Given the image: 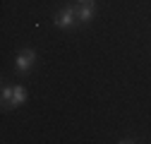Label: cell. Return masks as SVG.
<instances>
[{
  "label": "cell",
  "instance_id": "cell-2",
  "mask_svg": "<svg viewBox=\"0 0 151 144\" xmlns=\"http://www.w3.org/2000/svg\"><path fill=\"white\" fill-rule=\"evenodd\" d=\"M34 63H36V50H31V48L19 50L17 58H14V67H17V72H22V75L34 67Z\"/></svg>",
  "mask_w": 151,
  "mask_h": 144
},
{
  "label": "cell",
  "instance_id": "cell-3",
  "mask_svg": "<svg viewBox=\"0 0 151 144\" xmlns=\"http://www.w3.org/2000/svg\"><path fill=\"white\" fill-rule=\"evenodd\" d=\"M74 19H77V14H74V7H63L55 12L53 17V24L55 27H60V29H70L74 24Z\"/></svg>",
  "mask_w": 151,
  "mask_h": 144
},
{
  "label": "cell",
  "instance_id": "cell-4",
  "mask_svg": "<svg viewBox=\"0 0 151 144\" xmlns=\"http://www.w3.org/2000/svg\"><path fill=\"white\" fill-rule=\"evenodd\" d=\"M27 101V89L24 86H12V101H10V106H22Z\"/></svg>",
  "mask_w": 151,
  "mask_h": 144
},
{
  "label": "cell",
  "instance_id": "cell-5",
  "mask_svg": "<svg viewBox=\"0 0 151 144\" xmlns=\"http://www.w3.org/2000/svg\"><path fill=\"white\" fill-rule=\"evenodd\" d=\"M0 99L5 101V106H10V101H12V86H3V91H0Z\"/></svg>",
  "mask_w": 151,
  "mask_h": 144
},
{
  "label": "cell",
  "instance_id": "cell-1",
  "mask_svg": "<svg viewBox=\"0 0 151 144\" xmlns=\"http://www.w3.org/2000/svg\"><path fill=\"white\" fill-rule=\"evenodd\" d=\"M72 7H74V14H77V19L86 24V22L93 19V14H96V0H77Z\"/></svg>",
  "mask_w": 151,
  "mask_h": 144
}]
</instances>
